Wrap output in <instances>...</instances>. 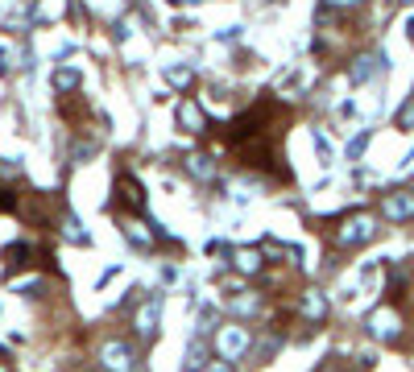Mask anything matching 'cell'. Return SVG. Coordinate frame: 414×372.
<instances>
[{"instance_id":"cell-11","label":"cell","mask_w":414,"mask_h":372,"mask_svg":"<svg viewBox=\"0 0 414 372\" xmlns=\"http://www.w3.org/2000/svg\"><path fill=\"white\" fill-rule=\"evenodd\" d=\"M4 261H8L12 269H25V265H29V244H12V248H4Z\"/></svg>"},{"instance_id":"cell-9","label":"cell","mask_w":414,"mask_h":372,"mask_svg":"<svg viewBox=\"0 0 414 372\" xmlns=\"http://www.w3.org/2000/svg\"><path fill=\"white\" fill-rule=\"evenodd\" d=\"M369 327H373V335H382V340H394V335H398V319H394V315H373Z\"/></svg>"},{"instance_id":"cell-12","label":"cell","mask_w":414,"mask_h":372,"mask_svg":"<svg viewBox=\"0 0 414 372\" xmlns=\"http://www.w3.org/2000/svg\"><path fill=\"white\" fill-rule=\"evenodd\" d=\"M232 257H236V269H245V273H257V269H261V257H257L253 248H249V253L241 248V253H232Z\"/></svg>"},{"instance_id":"cell-2","label":"cell","mask_w":414,"mask_h":372,"mask_svg":"<svg viewBox=\"0 0 414 372\" xmlns=\"http://www.w3.org/2000/svg\"><path fill=\"white\" fill-rule=\"evenodd\" d=\"M216 352H220L224 360H236L241 352H249V327H224V331L216 335Z\"/></svg>"},{"instance_id":"cell-4","label":"cell","mask_w":414,"mask_h":372,"mask_svg":"<svg viewBox=\"0 0 414 372\" xmlns=\"http://www.w3.org/2000/svg\"><path fill=\"white\" fill-rule=\"evenodd\" d=\"M382 215L394 219V224L411 219V215H414V190H398V195H390V199L382 203Z\"/></svg>"},{"instance_id":"cell-10","label":"cell","mask_w":414,"mask_h":372,"mask_svg":"<svg viewBox=\"0 0 414 372\" xmlns=\"http://www.w3.org/2000/svg\"><path fill=\"white\" fill-rule=\"evenodd\" d=\"M303 311H307V319H315V323H319V319L328 315V298L311 290V294H307V302H303Z\"/></svg>"},{"instance_id":"cell-16","label":"cell","mask_w":414,"mask_h":372,"mask_svg":"<svg viewBox=\"0 0 414 372\" xmlns=\"http://www.w3.org/2000/svg\"><path fill=\"white\" fill-rule=\"evenodd\" d=\"M170 83H174V87H187V83H191V70H170Z\"/></svg>"},{"instance_id":"cell-8","label":"cell","mask_w":414,"mask_h":372,"mask_svg":"<svg viewBox=\"0 0 414 372\" xmlns=\"http://www.w3.org/2000/svg\"><path fill=\"white\" fill-rule=\"evenodd\" d=\"M178 120H182L191 133H203V112H199L191 99H182V104H178Z\"/></svg>"},{"instance_id":"cell-17","label":"cell","mask_w":414,"mask_h":372,"mask_svg":"<svg viewBox=\"0 0 414 372\" xmlns=\"http://www.w3.org/2000/svg\"><path fill=\"white\" fill-rule=\"evenodd\" d=\"M411 37H414V17H411Z\"/></svg>"},{"instance_id":"cell-1","label":"cell","mask_w":414,"mask_h":372,"mask_svg":"<svg viewBox=\"0 0 414 372\" xmlns=\"http://www.w3.org/2000/svg\"><path fill=\"white\" fill-rule=\"evenodd\" d=\"M104 369L108 372H141V364H137V356H133V348L124 344V340H112V344H104Z\"/></svg>"},{"instance_id":"cell-15","label":"cell","mask_w":414,"mask_h":372,"mask_svg":"<svg viewBox=\"0 0 414 372\" xmlns=\"http://www.w3.org/2000/svg\"><path fill=\"white\" fill-rule=\"evenodd\" d=\"M398 124H402V128H411V124H414V99L402 108V112H398Z\"/></svg>"},{"instance_id":"cell-3","label":"cell","mask_w":414,"mask_h":372,"mask_svg":"<svg viewBox=\"0 0 414 372\" xmlns=\"http://www.w3.org/2000/svg\"><path fill=\"white\" fill-rule=\"evenodd\" d=\"M340 236H344V244H365V240L377 236V224H373V215H352Z\"/></svg>"},{"instance_id":"cell-14","label":"cell","mask_w":414,"mask_h":372,"mask_svg":"<svg viewBox=\"0 0 414 372\" xmlns=\"http://www.w3.org/2000/svg\"><path fill=\"white\" fill-rule=\"evenodd\" d=\"M75 83H79V75H75V70H62V75H58V87H62V91H70Z\"/></svg>"},{"instance_id":"cell-5","label":"cell","mask_w":414,"mask_h":372,"mask_svg":"<svg viewBox=\"0 0 414 372\" xmlns=\"http://www.w3.org/2000/svg\"><path fill=\"white\" fill-rule=\"evenodd\" d=\"M116 186H120V203H124L129 211H141V207H145V199H141V182H137L133 174H120Z\"/></svg>"},{"instance_id":"cell-7","label":"cell","mask_w":414,"mask_h":372,"mask_svg":"<svg viewBox=\"0 0 414 372\" xmlns=\"http://www.w3.org/2000/svg\"><path fill=\"white\" fill-rule=\"evenodd\" d=\"M158 311H162V298H153V302L137 315V331H141V335H153V331H158Z\"/></svg>"},{"instance_id":"cell-6","label":"cell","mask_w":414,"mask_h":372,"mask_svg":"<svg viewBox=\"0 0 414 372\" xmlns=\"http://www.w3.org/2000/svg\"><path fill=\"white\" fill-rule=\"evenodd\" d=\"M377 66L386 70V54H365V58H357V66H352V83H365Z\"/></svg>"},{"instance_id":"cell-13","label":"cell","mask_w":414,"mask_h":372,"mask_svg":"<svg viewBox=\"0 0 414 372\" xmlns=\"http://www.w3.org/2000/svg\"><path fill=\"white\" fill-rule=\"evenodd\" d=\"M203 369V344H195L191 348V360H187V372H199Z\"/></svg>"}]
</instances>
